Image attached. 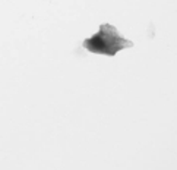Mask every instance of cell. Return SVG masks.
I'll use <instances>...</instances> for the list:
<instances>
[{
  "label": "cell",
  "mask_w": 177,
  "mask_h": 170,
  "mask_svg": "<svg viewBox=\"0 0 177 170\" xmlns=\"http://www.w3.org/2000/svg\"><path fill=\"white\" fill-rule=\"evenodd\" d=\"M132 46L133 42L123 38L119 34L117 28H114L110 24H102L97 34L84 41V47L86 50H89L91 53L105 54V56H114L117 51Z\"/></svg>",
  "instance_id": "1"
}]
</instances>
